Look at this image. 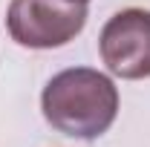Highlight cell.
Wrapping results in <instances>:
<instances>
[{
    "label": "cell",
    "instance_id": "cell-1",
    "mask_svg": "<svg viewBox=\"0 0 150 147\" xmlns=\"http://www.w3.org/2000/svg\"><path fill=\"white\" fill-rule=\"evenodd\" d=\"M40 110L52 130L69 139L93 141L112 127L118 115V90L104 72L72 66L43 87Z\"/></svg>",
    "mask_w": 150,
    "mask_h": 147
},
{
    "label": "cell",
    "instance_id": "cell-2",
    "mask_svg": "<svg viewBox=\"0 0 150 147\" xmlns=\"http://www.w3.org/2000/svg\"><path fill=\"white\" fill-rule=\"evenodd\" d=\"M87 23V3L69 0H12L6 29L15 43L29 49H58L81 35Z\"/></svg>",
    "mask_w": 150,
    "mask_h": 147
},
{
    "label": "cell",
    "instance_id": "cell-3",
    "mask_svg": "<svg viewBox=\"0 0 150 147\" xmlns=\"http://www.w3.org/2000/svg\"><path fill=\"white\" fill-rule=\"evenodd\" d=\"M101 61L124 81L150 78V12L124 9L112 15L98 37Z\"/></svg>",
    "mask_w": 150,
    "mask_h": 147
},
{
    "label": "cell",
    "instance_id": "cell-4",
    "mask_svg": "<svg viewBox=\"0 0 150 147\" xmlns=\"http://www.w3.org/2000/svg\"><path fill=\"white\" fill-rule=\"evenodd\" d=\"M69 3H90V0H69Z\"/></svg>",
    "mask_w": 150,
    "mask_h": 147
}]
</instances>
